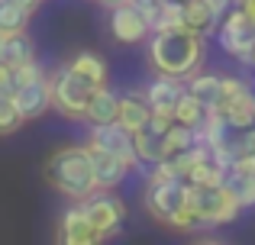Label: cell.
Listing matches in <instances>:
<instances>
[{
  "label": "cell",
  "mask_w": 255,
  "mask_h": 245,
  "mask_svg": "<svg viewBox=\"0 0 255 245\" xmlns=\"http://www.w3.org/2000/svg\"><path fill=\"white\" fill-rule=\"evenodd\" d=\"M149 62L158 75H171V78H187L194 71H200L204 65V36L187 26L181 29H158L149 39Z\"/></svg>",
  "instance_id": "obj_1"
},
{
  "label": "cell",
  "mask_w": 255,
  "mask_h": 245,
  "mask_svg": "<svg viewBox=\"0 0 255 245\" xmlns=\"http://www.w3.org/2000/svg\"><path fill=\"white\" fill-rule=\"evenodd\" d=\"M45 181L68 200H75V203L87 200L97 190L94 168H91V149L87 145H68V149H58L55 155H49Z\"/></svg>",
  "instance_id": "obj_2"
},
{
  "label": "cell",
  "mask_w": 255,
  "mask_h": 245,
  "mask_svg": "<svg viewBox=\"0 0 255 245\" xmlns=\"http://www.w3.org/2000/svg\"><path fill=\"white\" fill-rule=\"evenodd\" d=\"M187 210L197 216L200 226H230L243 207L226 190V184H217V187L187 184Z\"/></svg>",
  "instance_id": "obj_3"
},
{
  "label": "cell",
  "mask_w": 255,
  "mask_h": 245,
  "mask_svg": "<svg viewBox=\"0 0 255 245\" xmlns=\"http://www.w3.org/2000/svg\"><path fill=\"white\" fill-rule=\"evenodd\" d=\"M94 90L97 87H94L91 81H84L78 71H71L68 65H65V68H58L55 75H52V107L62 116H68V120H84Z\"/></svg>",
  "instance_id": "obj_4"
},
{
  "label": "cell",
  "mask_w": 255,
  "mask_h": 245,
  "mask_svg": "<svg viewBox=\"0 0 255 245\" xmlns=\"http://www.w3.org/2000/svg\"><path fill=\"white\" fill-rule=\"evenodd\" d=\"M230 129H249L255 126V94L243 78H223V97L217 107Z\"/></svg>",
  "instance_id": "obj_5"
},
{
  "label": "cell",
  "mask_w": 255,
  "mask_h": 245,
  "mask_svg": "<svg viewBox=\"0 0 255 245\" xmlns=\"http://www.w3.org/2000/svg\"><path fill=\"white\" fill-rule=\"evenodd\" d=\"M217 36H220V45H223L226 55H233L236 62L249 65L252 45H255V26L249 23V16L243 13V6H233V10L220 19Z\"/></svg>",
  "instance_id": "obj_6"
},
{
  "label": "cell",
  "mask_w": 255,
  "mask_h": 245,
  "mask_svg": "<svg viewBox=\"0 0 255 245\" xmlns=\"http://www.w3.org/2000/svg\"><path fill=\"white\" fill-rule=\"evenodd\" d=\"M184 207H187V181H181V177L155 181V184L149 181V187H145V210H149L152 220L168 226V220Z\"/></svg>",
  "instance_id": "obj_7"
},
{
  "label": "cell",
  "mask_w": 255,
  "mask_h": 245,
  "mask_svg": "<svg viewBox=\"0 0 255 245\" xmlns=\"http://www.w3.org/2000/svg\"><path fill=\"white\" fill-rule=\"evenodd\" d=\"M81 207H84L87 220L94 223V229H97L104 239L117 233V229L123 226V220H126L123 200H120V197H113V194H107V190H94L87 200H81Z\"/></svg>",
  "instance_id": "obj_8"
},
{
  "label": "cell",
  "mask_w": 255,
  "mask_h": 245,
  "mask_svg": "<svg viewBox=\"0 0 255 245\" xmlns=\"http://www.w3.org/2000/svg\"><path fill=\"white\" fill-rule=\"evenodd\" d=\"M10 97H13V103H16L19 116H23V123L42 120V116L52 110V78L42 75V78H36V81H29V84H19Z\"/></svg>",
  "instance_id": "obj_9"
},
{
  "label": "cell",
  "mask_w": 255,
  "mask_h": 245,
  "mask_svg": "<svg viewBox=\"0 0 255 245\" xmlns=\"http://www.w3.org/2000/svg\"><path fill=\"white\" fill-rule=\"evenodd\" d=\"M87 145H91V149H104V152H110V155H120L123 162H129V168H136V164H139L136 145H132V132L126 129V126H120L117 120L94 126Z\"/></svg>",
  "instance_id": "obj_10"
},
{
  "label": "cell",
  "mask_w": 255,
  "mask_h": 245,
  "mask_svg": "<svg viewBox=\"0 0 255 245\" xmlns=\"http://www.w3.org/2000/svg\"><path fill=\"white\" fill-rule=\"evenodd\" d=\"M174 120L168 116H158L152 113V120L142 126V129L132 132V145H136V158L142 164H155L165 158V132H168V126Z\"/></svg>",
  "instance_id": "obj_11"
},
{
  "label": "cell",
  "mask_w": 255,
  "mask_h": 245,
  "mask_svg": "<svg viewBox=\"0 0 255 245\" xmlns=\"http://www.w3.org/2000/svg\"><path fill=\"white\" fill-rule=\"evenodd\" d=\"M110 32H113V39H117L120 45H136V42H142L152 29H149V23H145V16L139 13V6L132 3V0H126V3L113 6Z\"/></svg>",
  "instance_id": "obj_12"
},
{
  "label": "cell",
  "mask_w": 255,
  "mask_h": 245,
  "mask_svg": "<svg viewBox=\"0 0 255 245\" xmlns=\"http://www.w3.org/2000/svg\"><path fill=\"white\" fill-rule=\"evenodd\" d=\"M142 94H145V100H149L152 113L174 120V103H178V97L184 94V81H181V78H171V75H155L149 84H145Z\"/></svg>",
  "instance_id": "obj_13"
},
{
  "label": "cell",
  "mask_w": 255,
  "mask_h": 245,
  "mask_svg": "<svg viewBox=\"0 0 255 245\" xmlns=\"http://www.w3.org/2000/svg\"><path fill=\"white\" fill-rule=\"evenodd\" d=\"M58 242L62 245H97V242H104V236L87 220L84 207H68L62 223H58Z\"/></svg>",
  "instance_id": "obj_14"
},
{
  "label": "cell",
  "mask_w": 255,
  "mask_h": 245,
  "mask_svg": "<svg viewBox=\"0 0 255 245\" xmlns=\"http://www.w3.org/2000/svg\"><path fill=\"white\" fill-rule=\"evenodd\" d=\"M91 149V145H87ZM91 168H94V181L97 190H113L123 184V177L129 174V162H123L120 155H110L104 149H91Z\"/></svg>",
  "instance_id": "obj_15"
},
{
  "label": "cell",
  "mask_w": 255,
  "mask_h": 245,
  "mask_svg": "<svg viewBox=\"0 0 255 245\" xmlns=\"http://www.w3.org/2000/svg\"><path fill=\"white\" fill-rule=\"evenodd\" d=\"M149 120H152V107H149V100H145L142 90H129V94L120 97V113H117L120 126H126L129 132H136Z\"/></svg>",
  "instance_id": "obj_16"
},
{
  "label": "cell",
  "mask_w": 255,
  "mask_h": 245,
  "mask_svg": "<svg viewBox=\"0 0 255 245\" xmlns=\"http://www.w3.org/2000/svg\"><path fill=\"white\" fill-rule=\"evenodd\" d=\"M117 113H120V94H113V90L104 84V87L94 90L91 103H87L84 120L91 123V126H97V123H113V120H117Z\"/></svg>",
  "instance_id": "obj_17"
},
{
  "label": "cell",
  "mask_w": 255,
  "mask_h": 245,
  "mask_svg": "<svg viewBox=\"0 0 255 245\" xmlns=\"http://www.w3.org/2000/svg\"><path fill=\"white\" fill-rule=\"evenodd\" d=\"M184 87L191 90V94L197 97L207 110H213L220 103V97H223V78H220V75H204V71H194V75L184 81Z\"/></svg>",
  "instance_id": "obj_18"
},
{
  "label": "cell",
  "mask_w": 255,
  "mask_h": 245,
  "mask_svg": "<svg viewBox=\"0 0 255 245\" xmlns=\"http://www.w3.org/2000/svg\"><path fill=\"white\" fill-rule=\"evenodd\" d=\"M184 26L194 32H200V36H210V32H217L220 19L213 16V10L204 3V0H184Z\"/></svg>",
  "instance_id": "obj_19"
},
{
  "label": "cell",
  "mask_w": 255,
  "mask_h": 245,
  "mask_svg": "<svg viewBox=\"0 0 255 245\" xmlns=\"http://www.w3.org/2000/svg\"><path fill=\"white\" fill-rule=\"evenodd\" d=\"M26 62H36V49H32V39L23 32H13V36H3V65L10 68H19Z\"/></svg>",
  "instance_id": "obj_20"
},
{
  "label": "cell",
  "mask_w": 255,
  "mask_h": 245,
  "mask_svg": "<svg viewBox=\"0 0 255 245\" xmlns=\"http://www.w3.org/2000/svg\"><path fill=\"white\" fill-rule=\"evenodd\" d=\"M71 71H78V75L84 78V81H91L94 87H104L107 84V65L100 55H94V52H78L75 58L68 62Z\"/></svg>",
  "instance_id": "obj_21"
},
{
  "label": "cell",
  "mask_w": 255,
  "mask_h": 245,
  "mask_svg": "<svg viewBox=\"0 0 255 245\" xmlns=\"http://www.w3.org/2000/svg\"><path fill=\"white\" fill-rule=\"evenodd\" d=\"M32 13L26 6L13 3V0H0V36H13V32H23L29 26Z\"/></svg>",
  "instance_id": "obj_22"
},
{
  "label": "cell",
  "mask_w": 255,
  "mask_h": 245,
  "mask_svg": "<svg viewBox=\"0 0 255 245\" xmlns=\"http://www.w3.org/2000/svg\"><path fill=\"white\" fill-rule=\"evenodd\" d=\"M226 190L236 197L239 207H255V174H239V171H226Z\"/></svg>",
  "instance_id": "obj_23"
},
{
  "label": "cell",
  "mask_w": 255,
  "mask_h": 245,
  "mask_svg": "<svg viewBox=\"0 0 255 245\" xmlns=\"http://www.w3.org/2000/svg\"><path fill=\"white\" fill-rule=\"evenodd\" d=\"M204 116H207V107L184 87V94H181L178 103H174V123H184V126H191V129H194V126H200Z\"/></svg>",
  "instance_id": "obj_24"
},
{
  "label": "cell",
  "mask_w": 255,
  "mask_h": 245,
  "mask_svg": "<svg viewBox=\"0 0 255 245\" xmlns=\"http://www.w3.org/2000/svg\"><path fill=\"white\" fill-rule=\"evenodd\" d=\"M187 184H200V187H217V184L226 181V168H220L213 158H204L191 168V174L184 177Z\"/></svg>",
  "instance_id": "obj_25"
},
{
  "label": "cell",
  "mask_w": 255,
  "mask_h": 245,
  "mask_svg": "<svg viewBox=\"0 0 255 245\" xmlns=\"http://www.w3.org/2000/svg\"><path fill=\"white\" fill-rule=\"evenodd\" d=\"M194 142H197V136H194L191 126H184V123H171V126H168V132H165V158L174 155V152L191 149Z\"/></svg>",
  "instance_id": "obj_26"
},
{
  "label": "cell",
  "mask_w": 255,
  "mask_h": 245,
  "mask_svg": "<svg viewBox=\"0 0 255 245\" xmlns=\"http://www.w3.org/2000/svg\"><path fill=\"white\" fill-rule=\"evenodd\" d=\"M181 26H184V3H178V0H162V3H158V19H155V26H152V32L181 29Z\"/></svg>",
  "instance_id": "obj_27"
},
{
  "label": "cell",
  "mask_w": 255,
  "mask_h": 245,
  "mask_svg": "<svg viewBox=\"0 0 255 245\" xmlns=\"http://www.w3.org/2000/svg\"><path fill=\"white\" fill-rule=\"evenodd\" d=\"M19 126H23V116H19L13 97L10 94H0V136H13Z\"/></svg>",
  "instance_id": "obj_28"
},
{
  "label": "cell",
  "mask_w": 255,
  "mask_h": 245,
  "mask_svg": "<svg viewBox=\"0 0 255 245\" xmlns=\"http://www.w3.org/2000/svg\"><path fill=\"white\" fill-rule=\"evenodd\" d=\"M230 171H239V174H255V152H249V155H239L236 162L230 164Z\"/></svg>",
  "instance_id": "obj_29"
},
{
  "label": "cell",
  "mask_w": 255,
  "mask_h": 245,
  "mask_svg": "<svg viewBox=\"0 0 255 245\" xmlns=\"http://www.w3.org/2000/svg\"><path fill=\"white\" fill-rule=\"evenodd\" d=\"M0 94H13V68L0 62Z\"/></svg>",
  "instance_id": "obj_30"
},
{
  "label": "cell",
  "mask_w": 255,
  "mask_h": 245,
  "mask_svg": "<svg viewBox=\"0 0 255 245\" xmlns=\"http://www.w3.org/2000/svg\"><path fill=\"white\" fill-rule=\"evenodd\" d=\"M204 3H207V6H210V10H213V16H217V19H223L226 13H230L233 6H236V3H233V0H204Z\"/></svg>",
  "instance_id": "obj_31"
},
{
  "label": "cell",
  "mask_w": 255,
  "mask_h": 245,
  "mask_svg": "<svg viewBox=\"0 0 255 245\" xmlns=\"http://www.w3.org/2000/svg\"><path fill=\"white\" fill-rule=\"evenodd\" d=\"M239 6H243V13H246V16H249V23L255 26V0H243V3H239Z\"/></svg>",
  "instance_id": "obj_32"
},
{
  "label": "cell",
  "mask_w": 255,
  "mask_h": 245,
  "mask_svg": "<svg viewBox=\"0 0 255 245\" xmlns=\"http://www.w3.org/2000/svg\"><path fill=\"white\" fill-rule=\"evenodd\" d=\"M13 3H19V6H26L29 13H36V6L42 3V0H13Z\"/></svg>",
  "instance_id": "obj_33"
},
{
  "label": "cell",
  "mask_w": 255,
  "mask_h": 245,
  "mask_svg": "<svg viewBox=\"0 0 255 245\" xmlns=\"http://www.w3.org/2000/svg\"><path fill=\"white\" fill-rule=\"evenodd\" d=\"M100 3H107V6H117V3H126V0H100Z\"/></svg>",
  "instance_id": "obj_34"
},
{
  "label": "cell",
  "mask_w": 255,
  "mask_h": 245,
  "mask_svg": "<svg viewBox=\"0 0 255 245\" xmlns=\"http://www.w3.org/2000/svg\"><path fill=\"white\" fill-rule=\"evenodd\" d=\"M0 62H3V36H0Z\"/></svg>",
  "instance_id": "obj_35"
},
{
  "label": "cell",
  "mask_w": 255,
  "mask_h": 245,
  "mask_svg": "<svg viewBox=\"0 0 255 245\" xmlns=\"http://www.w3.org/2000/svg\"><path fill=\"white\" fill-rule=\"evenodd\" d=\"M233 3H236V6H239V3H243V0H233Z\"/></svg>",
  "instance_id": "obj_36"
},
{
  "label": "cell",
  "mask_w": 255,
  "mask_h": 245,
  "mask_svg": "<svg viewBox=\"0 0 255 245\" xmlns=\"http://www.w3.org/2000/svg\"><path fill=\"white\" fill-rule=\"evenodd\" d=\"M178 3H184V0H178Z\"/></svg>",
  "instance_id": "obj_37"
},
{
  "label": "cell",
  "mask_w": 255,
  "mask_h": 245,
  "mask_svg": "<svg viewBox=\"0 0 255 245\" xmlns=\"http://www.w3.org/2000/svg\"><path fill=\"white\" fill-rule=\"evenodd\" d=\"M158 3H162V0H158Z\"/></svg>",
  "instance_id": "obj_38"
}]
</instances>
